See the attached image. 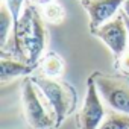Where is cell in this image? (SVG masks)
I'll use <instances>...</instances> for the list:
<instances>
[{
  "instance_id": "obj_1",
  "label": "cell",
  "mask_w": 129,
  "mask_h": 129,
  "mask_svg": "<svg viewBox=\"0 0 129 129\" xmlns=\"http://www.w3.org/2000/svg\"><path fill=\"white\" fill-rule=\"evenodd\" d=\"M14 52L20 56H23L26 52L27 55V64L35 66L37 61L41 58L47 32L43 21V17L35 9L34 5H27L24 8V12L20 17V21L14 27Z\"/></svg>"
},
{
  "instance_id": "obj_2",
  "label": "cell",
  "mask_w": 129,
  "mask_h": 129,
  "mask_svg": "<svg viewBox=\"0 0 129 129\" xmlns=\"http://www.w3.org/2000/svg\"><path fill=\"white\" fill-rule=\"evenodd\" d=\"M21 102L26 121L32 129H52L56 127V115L41 90L26 78L21 88Z\"/></svg>"
},
{
  "instance_id": "obj_3",
  "label": "cell",
  "mask_w": 129,
  "mask_h": 129,
  "mask_svg": "<svg viewBox=\"0 0 129 129\" xmlns=\"http://www.w3.org/2000/svg\"><path fill=\"white\" fill-rule=\"evenodd\" d=\"M30 79L41 90V93L53 108L56 115V127H58L75 109V105H76L75 88L62 81H58L56 78H49L46 75L32 76Z\"/></svg>"
},
{
  "instance_id": "obj_4",
  "label": "cell",
  "mask_w": 129,
  "mask_h": 129,
  "mask_svg": "<svg viewBox=\"0 0 129 129\" xmlns=\"http://www.w3.org/2000/svg\"><path fill=\"white\" fill-rule=\"evenodd\" d=\"M93 81L103 102L114 111L129 115V84L118 78H111L103 73H94Z\"/></svg>"
},
{
  "instance_id": "obj_5",
  "label": "cell",
  "mask_w": 129,
  "mask_h": 129,
  "mask_svg": "<svg viewBox=\"0 0 129 129\" xmlns=\"http://www.w3.org/2000/svg\"><path fill=\"white\" fill-rule=\"evenodd\" d=\"M91 34L94 37H97L112 52V55L115 58L121 56L127 50L129 32H127V26H126L123 14L115 15L112 20L106 21L105 24H102L100 27H97Z\"/></svg>"
},
{
  "instance_id": "obj_6",
  "label": "cell",
  "mask_w": 129,
  "mask_h": 129,
  "mask_svg": "<svg viewBox=\"0 0 129 129\" xmlns=\"http://www.w3.org/2000/svg\"><path fill=\"white\" fill-rule=\"evenodd\" d=\"M102 96L93 81V78L87 82V94L82 103V108L78 115V123L81 129H99L106 112L102 102Z\"/></svg>"
},
{
  "instance_id": "obj_7",
  "label": "cell",
  "mask_w": 129,
  "mask_h": 129,
  "mask_svg": "<svg viewBox=\"0 0 129 129\" xmlns=\"http://www.w3.org/2000/svg\"><path fill=\"white\" fill-rule=\"evenodd\" d=\"M90 17V30H96L106 21L112 20L126 0H79Z\"/></svg>"
},
{
  "instance_id": "obj_8",
  "label": "cell",
  "mask_w": 129,
  "mask_h": 129,
  "mask_svg": "<svg viewBox=\"0 0 129 129\" xmlns=\"http://www.w3.org/2000/svg\"><path fill=\"white\" fill-rule=\"evenodd\" d=\"M35 66L32 64H24L21 61H15V59H8V58H2L0 59V79L2 82L11 81L14 78L18 76H27L34 72Z\"/></svg>"
},
{
  "instance_id": "obj_9",
  "label": "cell",
  "mask_w": 129,
  "mask_h": 129,
  "mask_svg": "<svg viewBox=\"0 0 129 129\" xmlns=\"http://www.w3.org/2000/svg\"><path fill=\"white\" fill-rule=\"evenodd\" d=\"M41 70L49 78H59L64 73V61L59 55L49 52L41 61Z\"/></svg>"
},
{
  "instance_id": "obj_10",
  "label": "cell",
  "mask_w": 129,
  "mask_h": 129,
  "mask_svg": "<svg viewBox=\"0 0 129 129\" xmlns=\"http://www.w3.org/2000/svg\"><path fill=\"white\" fill-rule=\"evenodd\" d=\"M11 32H14V18L6 3L3 2L0 8V46L2 47L6 46Z\"/></svg>"
},
{
  "instance_id": "obj_11",
  "label": "cell",
  "mask_w": 129,
  "mask_h": 129,
  "mask_svg": "<svg viewBox=\"0 0 129 129\" xmlns=\"http://www.w3.org/2000/svg\"><path fill=\"white\" fill-rule=\"evenodd\" d=\"M99 129H129V115L111 109L105 115Z\"/></svg>"
},
{
  "instance_id": "obj_12",
  "label": "cell",
  "mask_w": 129,
  "mask_h": 129,
  "mask_svg": "<svg viewBox=\"0 0 129 129\" xmlns=\"http://www.w3.org/2000/svg\"><path fill=\"white\" fill-rule=\"evenodd\" d=\"M43 17H44L46 21L56 24V23H61L64 20L66 11H64V8L59 3L53 2V3H50L47 6H43Z\"/></svg>"
},
{
  "instance_id": "obj_13",
  "label": "cell",
  "mask_w": 129,
  "mask_h": 129,
  "mask_svg": "<svg viewBox=\"0 0 129 129\" xmlns=\"http://www.w3.org/2000/svg\"><path fill=\"white\" fill-rule=\"evenodd\" d=\"M3 2L6 3L8 9L11 11L12 14V18H14V27L17 26V23L20 21V17L23 14V5L26 0H3Z\"/></svg>"
},
{
  "instance_id": "obj_14",
  "label": "cell",
  "mask_w": 129,
  "mask_h": 129,
  "mask_svg": "<svg viewBox=\"0 0 129 129\" xmlns=\"http://www.w3.org/2000/svg\"><path fill=\"white\" fill-rule=\"evenodd\" d=\"M117 64H118L117 67H118L123 73L129 75V50H126L121 56L117 58Z\"/></svg>"
},
{
  "instance_id": "obj_15",
  "label": "cell",
  "mask_w": 129,
  "mask_h": 129,
  "mask_svg": "<svg viewBox=\"0 0 129 129\" xmlns=\"http://www.w3.org/2000/svg\"><path fill=\"white\" fill-rule=\"evenodd\" d=\"M53 2H55V0H34V3L38 5V6H47V5H50Z\"/></svg>"
},
{
  "instance_id": "obj_16",
  "label": "cell",
  "mask_w": 129,
  "mask_h": 129,
  "mask_svg": "<svg viewBox=\"0 0 129 129\" xmlns=\"http://www.w3.org/2000/svg\"><path fill=\"white\" fill-rule=\"evenodd\" d=\"M123 14L129 17V0H126L124 5H123Z\"/></svg>"
},
{
  "instance_id": "obj_17",
  "label": "cell",
  "mask_w": 129,
  "mask_h": 129,
  "mask_svg": "<svg viewBox=\"0 0 129 129\" xmlns=\"http://www.w3.org/2000/svg\"><path fill=\"white\" fill-rule=\"evenodd\" d=\"M123 17H124V21H126V26H127V32H129V17H127V15H124V14H123Z\"/></svg>"
}]
</instances>
